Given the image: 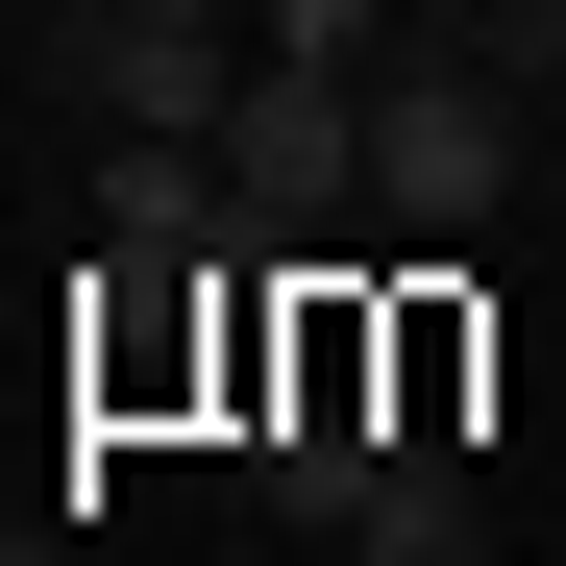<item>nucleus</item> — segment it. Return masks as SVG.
I'll list each match as a JSON object with an SVG mask.
<instances>
[{
	"label": "nucleus",
	"instance_id": "4",
	"mask_svg": "<svg viewBox=\"0 0 566 566\" xmlns=\"http://www.w3.org/2000/svg\"><path fill=\"white\" fill-rule=\"evenodd\" d=\"M369 468H395V419H369V395H271V443H247V493L345 542V517H369Z\"/></svg>",
	"mask_w": 566,
	"mask_h": 566
},
{
	"label": "nucleus",
	"instance_id": "2",
	"mask_svg": "<svg viewBox=\"0 0 566 566\" xmlns=\"http://www.w3.org/2000/svg\"><path fill=\"white\" fill-rule=\"evenodd\" d=\"M222 198L296 247V222H345L369 198V74H321V50H247V99H222Z\"/></svg>",
	"mask_w": 566,
	"mask_h": 566
},
{
	"label": "nucleus",
	"instance_id": "6",
	"mask_svg": "<svg viewBox=\"0 0 566 566\" xmlns=\"http://www.w3.org/2000/svg\"><path fill=\"white\" fill-rule=\"evenodd\" d=\"M345 566H493L468 468H443V443H395V468H369V517H345Z\"/></svg>",
	"mask_w": 566,
	"mask_h": 566
},
{
	"label": "nucleus",
	"instance_id": "7",
	"mask_svg": "<svg viewBox=\"0 0 566 566\" xmlns=\"http://www.w3.org/2000/svg\"><path fill=\"white\" fill-rule=\"evenodd\" d=\"M148 25H222V0H148Z\"/></svg>",
	"mask_w": 566,
	"mask_h": 566
},
{
	"label": "nucleus",
	"instance_id": "1",
	"mask_svg": "<svg viewBox=\"0 0 566 566\" xmlns=\"http://www.w3.org/2000/svg\"><path fill=\"white\" fill-rule=\"evenodd\" d=\"M493 198H517V99H493V50H395V74H369V222L468 247Z\"/></svg>",
	"mask_w": 566,
	"mask_h": 566
},
{
	"label": "nucleus",
	"instance_id": "5",
	"mask_svg": "<svg viewBox=\"0 0 566 566\" xmlns=\"http://www.w3.org/2000/svg\"><path fill=\"white\" fill-rule=\"evenodd\" d=\"M222 222H247V198H222V148H148V124L99 148V247H148V271H172V247H222Z\"/></svg>",
	"mask_w": 566,
	"mask_h": 566
},
{
	"label": "nucleus",
	"instance_id": "3",
	"mask_svg": "<svg viewBox=\"0 0 566 566\" xmlns=\"http://www.w3.org/2000/svg\"><path fill=\"white\" fill-rule=\"evenodd\" d=\"M74 99H99V124H148V148H222L247 50H222V25H148V0H74Z\"/></svg>",
	"mask_w": 566,
	"mask_h": 566
}]
</instances>
